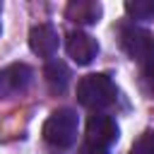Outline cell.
I'll use <instances>...</instances> for the list:
<instances>
[{
    "instance_id": "6da1fadb",
    "label": "cell",
    "mask_w": 154,
    "mask_h": 154,
    "mask_svg": "<svg viewBox=\"0 0 154 154\" xmlns=\"http://www.w3.org/2000/svg\"><path fill=\"white\" fill-rule=\"evenodd\" d=\"M116 99H118L116 82L106 72H94L77 82V101L84 108H91L94 113L108 108Z\"/></svg>"
},
{
    "instance_id": "7a4b0ae2",
    "label": "cell",
    "mask_w": 154,
    "mask_h": 154,
    "mask_svg": "<svg viewBox=\"0 0 154 154\" xmlns=\"http://www.w3.org/2000/svg\"><path fill=\"white\" fill-rule=\"evenodd\" d=\"M77 128H79V120H77V113L72 108H58L53 111L46 123H43V140L48 147L63 152V149H70L77 140Z\"/></svg>"
},
{
    "instance_id": "3957f363",
    "label": "cell",
    "mask_w": 154,
    "mask_h": 154,
    "mask_svg": "<svg viewBox=\"0 0 154 154\" xmlns=\"http://www.w3.org/2000/svg\"><path fill=\"white\" fill-rule=\"evenodd\" d=\"M118 140V123L108 113H91L87 120V144L108 149Z\"/></svg>"
},
{
    "instance_id": "277c9868",
    "label": "cell",
    "mask_w": 154,
    "mask_h": 154,
    "mask_svg": "<svg viewBox=\"0 0 154 154\" xmlns=\"http://www.w3.org/2000/svg\"><path fill=\"white\" fill-rule=\"evenodd\" d=\"M65 48H67V55L72 58V63H77V65H89L96 58V53H99L96 38L89 36L87 31H79V29L67 34Z\"/></svg>"
},
{
    "instance_id": "5b68a950",
    "label": "cell",
    "mask_w": 154,
    "mask_h": 154,
    "mask_svg": "<svg viewBox=\"0 0 154 154\" xmlns=\"http://www.w3.org/2000/svg\"><path fill=\"white\" fill-rule=\"evenodd\" d=\"M31 77H34V72L24 63H14V65H7L5 70H0V99L24 91L29 87Z\"/></svg>"
},
{
    "instance_id": "8992f818",
    "label": "cell",
    "mask_w": 154,
    "mask_h": 154,
    "mask_svg": "<svg viewBox=\"0 0 154 154\" xmlns=\"http://www.w3.org/2000/svg\"><path fill=\"white\" fill-rule=\"evenodd\" d=\"M60 38L53 24H36L29 31V48L38 55V58H53L58 53Z\"/></svg>"
},
{
    "instance_id": "52a82bcc",
    "label": "cell",
    "mask_w": 154,
    "mask_h": 154,
    "mask_svg": "<svg viewBox=\"0 0 154 154\" xmlns=\"http://www.w3.org/2000/svg\"><path fill=\"white\" fill-rule=\"evenodd\" d=\"M152 41H154V36L149 31L140 29V26H123L120 29V46H123V51L130 58L142 60V55L147 53V48H149Z\"/></svg>"
},
{
    "instance_id": "ba28073f",
    "label": "cell",
    "mask_w": 154,
    "mask_h": 154,
    "mask_svg": "<svg viewBox=\"0 0 154 154\" xmlns=\"http://www.w3.org/2000/svg\"><path fill=\"white\" fill-rule=\"evenodd\" d=\"M67 19L77 22V24H96L101 17V5L91 2V0H72L65 10Z\"/></svg>"
},
{
    "instance_id": "9c48e42d",
    "label": "cell",
    "mask_w": 154,
    "mask_h": 154,
    "mask_svg": "<svg viewBox=\"0 0 154 154\" xmlns=\"http://www.w3.org/2000/svg\"><path fill=\"white\" fill-rule=\"evenodd\" d=\"M43 77H46L48 87H51L53 91H58V94H63V91L67 89V84H70V70H67V65L60 63V60H51V63L46 65V70H43Z\"/></svg>"
},
{
    "instance_id": "30bf717a",
    "label": "cell",
    "mask_w": 154,
    "mask_h": 154,
    "mask_svg": "<svg viewBox=\"0 0 154 154\" xmlns=\"http://www.w3.org/2000/svg\"><path fill=\"white\" fill-rule=\"evenodd\" d=\"M125 12L132 19H152L154 17V0H128Z\"/></svg>"
},
{
    "instance_id": "8fae6325",
    "label": "cell",
    "mask_w": 154,
    "mask_h": 154,
    "mask_svg": "<svg viewBox=\"0 0 154 154\" xmlns=\"http://www.w3.org/2000/svg\"><path fill=\"white\" fill-rule=\"evenodd\" d=\"M130 154H154V130L144 132L130 149Z\"/></svg>"
},
{
    "instance_id": "7c38bea8",
    "label": "cell",
    "mask_w": 154,
    "mask_h": 154,
    "mask_svg": "<svg viewBox=\"0 0 154 154\" xmlns=\"http://www.w3.org/2000/svg\"><path fill=\"white\" fill-rule=\"evenodd\" d=\"M142 65H144V72L154 79V41L149 43V48H147V53L142 55Z\"/></svg>"
},
{
    "instance_id": "4fadbf2b",
    "label": "cell",
    "mask_w": 154,
    "mask_h": 154,
    "mask_svg": "<svg viewBox=\"0 0 154 154\" xmlns=\"http://www.w3.org/2000/svg\"><path fill=\"white\" fill-rule=\"evenodd\" d=\"M79 154H108V149H101V147H94V144H87L79 149Z\"/></svg>"
}]
</instances>
